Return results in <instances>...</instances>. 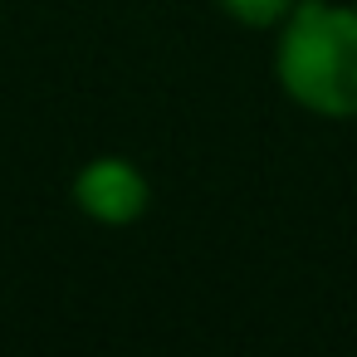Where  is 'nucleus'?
Returning a JSON list of instances; mask_svg holds the SVG:
<instances>
[{"instance_id": "2", "label": "nucleus", "mask_w": 357, "mask_h": 357, "mask_svg": "<svg viewBox=\"0 0 357 357\" xmlns=\"http://www.w3.org/2000/svg\"><path fill=\"white\" fill-rule=\"evenodd\" d=\"M74 206L98 225H132L147 215L152 186L128 157H93L74 176Z\"/></svg>"}, {"instance_id": "1", "label": "nucleus", "mask_w": 357, "mask_h": 357, "mask_svg": "<svg viewBox=\"0 0 357 357\" xmlns=\"http://www.w3.org/2000/svg\"><path fill=\"white\" fill-rule=\"evenodd\" d=\"M274 74L298 108L318 118H357V10L298 0L274 50Z\"/></svg>"}, {"instance_id": "3", "label": "nucleus", "mask_w": 357, "mask_h": 357, "mask_svg": "<svg viewBox=\"0 0 357 357\" xmlns=\"http://www.w3.org/2000/svg\"><path fill=\"white\" fill-rule=\"evenodd\" d=\"M215 6L230 20L250 25V30H269V25H284L289 20V10L298 6V0H215Z\"/></svg>"}]
</instances>
